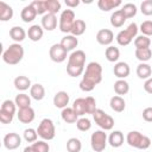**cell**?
I'll return each mask as SVG.
<instances>
[{"label": "cell", "instance_id": "obj_1", "mask_svg": "<svg viewBox=\"0 0 152 152\" xmlns=\"http://www.w3.org/2000/svg\"><path fill=\"white\" fill-rule=\"evenodd\" d=\"M102 81V66L97 62H90L86 66L83 78L80 82V89L82 91H91L96 84Z\"/></svg>", "mask_w": 152, "mask_h": 152}, {"label": "cell", "instance_id": "obj_2", "mask_svg": "<svg viewBox=\"0 0 152 152\" xmlns=\"http://www.w3.org/2000/svg\"><path fill=\"white\" fill-rule=\"evenodd\" d=\"M86 53L82 50H76L70 53L68 57L66 63V72L71 77L81 76L84 72V64H86Z\"/></svg>", "mask_w": 152, "mask_h": 152}, {"label": "cell", "instance_id": "obj_3", "mask_svg": "<svg viewBox=\"0 0 152 152\" xmlns=\"http://www.w3.org/2000/svg\"><path fill=\"white\" fill-rule=\"evenodd\" d=\"M24 57V48L19 43L11 44L2 53V61L6 64L15 65L18 64Z\"/></svg>", "mask_w": 152, "mask_h": 152}, {"label": "cell", "instance_id": "obj_4", "mask_svg": "<svg viewBox=\"0 0 152 152\" xmlns=\"http://www.w3.org/2000/svg\"><path fill=\"white\" fill-rule=\"evenodd\" d=\"M126 141L129 146L135 147L138 150H147L151 145V139L147 135H144L138 131L128 132L126 137Z\"/></svg>", "mask_w": 152, "mask_h": 152}, {"label": "cell", "instance_id": "obj_5", "mask_svg": "<svg viewBox=\"0 0 152 152\" xmlns=\"http://www.w3.org/2000/svg\"><path fill=\"white\" fill-rule=\"evenodd\" d=\"M138 30H139L138 25L135 23H131L127 26V28L120 31L116 34V42H118V44L121 45V46H127L133 40V38L135 39L137 33H138Z\"/></svg>", "mask_w": 152, "mask_h": 152}, {"label": "cell", "instance_id": "obj_6", "mask_svg": "<svg viewBox=\"0 0 152 152\" xmlns=\"http://www.w3.org/2000/svg\"><path fill=\"white\" fill-rule=\"evenodd\" d=\"M37 133L43 140H52L55 138V134H56L53 121L51 119H48V118L43 119L40 121V124L38 125Z\"/></svg>", "mask_w": 152, "mask_h": 152}, {"label": "cell", "instance_id": "obj_7", "mask_svg": "<svg viewBox=\"0 0 152 152\" xmlns=\"http://www.w3.org/2000/svg\"><path fill=\"white\" fill-rule=\"evenodd\" d=\"M93 119L95 124L102 128V131H110L114 126V119L107 113H104L102 109L97 108L96 112L93 114Z\"/></svg>", "mask_w": 152, "mask_h": 152}, {"label": "cell", "instance_id": "obj_8", "mask_svg": "<svg viewBox=\"0 0 152 152\" xmlns=\"http://www.w3.org/2000/svg\"><path fill=\"white\" fill-rule=\"evenodd\" d=\"M75 13L72 10H64L61 13L59 17V30L63 33H69L71 32L72 25L75 23Z\"/></svg>", "mask_w": 152, "mask_h": 152}, {"label": "cell", "instance_id": "obj_9", "mask_svg": "<svg viewBox=\"0 0 152 152\" xmlns=\"http://www.w3.org/2000/svg\"><path fill=\"white\" fill-rule=\"evenodd\" d=\"M90 145L95 152H102L107 146V134L104 131H95L90 137Z\"/></svg>", "mask_w": 152, "mask_h": 152}, {"label": "cell", "instance_id": "obj_10", "mask_svg": "<svg viewBox=\"0 0 152 152\" xmlns=\"http://www.w3.org/2000/svg\"><path fill=\"white\" fill-rule=\"evenodd\" d=\"M66 53H68V51L61 44H53L50 48V50H49L50 58L55 63H62V62H64L66 59Z\"/></svg>", "mask_w": 152, "mask_h": 152}, {"label": "cell", "instance_id": "obj_11", "mask_svg": "<svg viewBox=\"0 0 152 152\" xmlns=\"http://www.w3.org/2000/svg\"><path fill=\"white\" fill-rule=\"evenodd\" d=\"M21 145V138L18 133L11 132L4 137V146L7 150H15Z\"/></svg>", "mask_w": 152, "mask_h": 152}, {"label": "cell", "instance_id": "obj_12", "mask_svg": "<svg viewBox=\"0 0 152 152\" xmlns=\"http://www.w3.org/2000/svg\"><path fill=\"white\" fill-rule=\"evenodd\" d=\"M96 40L101 45H110L114 40V33L109 28H101L96 33Z\"/></svg>", "mask_w": 152, "mask_h": 152}, {"label": "cell", "instance_id": "obj_13", "mask_svg": "<svg viewBox=\"0 0 152 152\" xmlns=\"http://www.w3.org/2000/svg\"><path fill=\"white\" fill-rule=\"evenodd\" d=\"M17 116H18V120L23 124H30L34 120V110L32 107H27V108H23V109H19L18 113H17Z\"/></svg>", "mask_w": 152, "mask_h": 152}, {"label": "cell", "instance_id": "obj_14", "mask_svg": "<svg viewBox=\"0 0 152 152\" xmlns=\"http://www.w3.org/2000/svg\"><path fill=\"white\" fill-rule=\"evenodd\" d=\"M114 75L119 78V80H125V77H127L131 72V69H129V65L126 63V62H118L115 65H114Z\"/></svg>", "mask_w": 152, "mask_h": 152}, {"label": "cell", "instance_id": "obj_15", "mask_svg": "<svg viewBox=\"0 0 152 152\" xmlns=\"http://www.w3.org/2000/svg\"><path fill=\"white\" fill-rule=\"evenodd\" d=\"M69 100H70V96L66 91H57L53 96V104L55 107L57 108H62L64 109L68 104H69Z\"/></svg>", "mask_w": 152, "mask_h": 152}, {"label": "cell", "instance_id": "obj_16", "mask_svg": "<svg viewBox=\"0 0 152 152\" xmlns=\"http://www.w3.org/2000/svg\"><path fill=\"white\" fill-rule=\"evenodd\" d=\"M57 26V17L56 14L46 13L42 17V27L46 31H52Z\"/></svg>", "mask_w": 152, "mask_h": 152}, {"label": "cell", "instance_id": "obj_17", "mask_svg": "<svg viewBox=\"0 0 152 152\" xmlns=\"http://www.w3.org/2000/svg\"><path fill=\"white\" fill-rule=\"evenodd\" d=\"M66 51H71V50H74L75 48H77V45H78V39H77V37H75V36H72V34H66V36H64L63 38H62V40H61V43H59Z\"/></svg>", "mask_w": 152, "mask_h": 152}, {"label": "cell", "instance_id": "obj_18", "mask_svg": "<svg viewBox=\"0 0 152 152\" xmlns=\"http://www.w3.org/2000/svg\"><path fill=\"white\" fill-rule=\"evenodd\" d=\"M20 17H21V19H23L24 23H31V21H33V20L36 19L37 12H36V10L32 7V5L30 4V5L25 6V7L21 10Z\"/></svg>", "mask_w": 152, "mask_h": 152}, {"label": "cell", "instance_id": "obj_19", "mask_svg": "<svg viewBox=\"0 0 152 152\" xmlns=\"http://www.w3.org/2000/svg\"><path fill=\"white\" fill-rule=\"evenodd\" d=\"M44 34V28L40 25H32L31 27H28L27 31V36L32 42H38L42 39Z\"/></svg>", "mask_w": 152, "mask_h": 152}, {"label": "cell", "instance_id": "obj_20", "mask_svg": "<svg viewBox=\"0 0 152 152\" xmlns=\"http://www.w3.org/2000/svg\"><path fill=\"white\" fill-rule=\"evenodd\" d=\"M126 19L127 18L125 17L124 12L121 10H118L114 13H112V15H110V25L113 27H121L125 24Z\"/></svg>", "mask_w": 152, "mask_h": 152}, {"label": "cell", "instance_id": "obj_21", "mask_svg": "<svg viewBox=\"0 0 152 152\" xmlns=\"http://www.w3.org/2000/svg\"><path fill=\"white\" fill-rule=\"evenodd\" d=\"M61 116H62L63 121L66 124H75L78 120V115L74 112L72 108H69V107H65L64 109H62Z\"/></svg>", "mask_w": 152, "mask_h": 152}, {"label": "cell", "instance_id": "obj_22", "mask_svg": "<svg viewBox=\"0 0 152 152\" xmlns=\"http://www.w3.org/2000/svg\"><path fill=\"white\" fill-rule=\"evenodd\" d=\"M13 18V8L4 1H0V20L8 21Z\"/></svg>", "mask_w": 152, "mask_h": 152}, {"label": "cell", "instance_id": "obj_23", "mask_svg": "<svg viewBox=\"0 0 152 152\" xmlns=\"http://www.w3.org/2000/svg\"><path fill=\"white\" fill-rule=\"evenodd\" d=\"M26 32L25 30L21 27V26H13L11 30H10V37L15 42V43H20L25 39L26 37Z\"/></svg>", "mask_w": 152, "mask_h": 152}, {"label": "cell", "instance_id": "obj_24", "mask_svg": "<svg viewBox=\"0 0 152 152\" xmlns=\"http://www.w3.org/2000/svg\"><path fill=\"white\" fill-rule=\"evenodd\" d=\"M14 87H15V89H18V90H21V91H25V90H27L28 88H31L32 86H31V81H30V78L28 77H26V76H17L15 78H14Z\"/></svg>", "mask_w": 152, "mask_h": 152}, {"label": "cell", "instance_id": "obj_25", "mask_svg": "<svg viewBox=\"0 0 152 152\" xmlns=\"http://www.w3.org/2000/svg\"><path fill=\"white\" fill-rule=\"evenodd\" d=\"M109 106L110 108L114 110V112H118V113H121L125 110V107H126V103H125V100L119 96V95H115L110 99L109 101Z\"/></svg>", "mask_w": 152, "mask_h": 152}, {"label": "cell", "instance_id": "obj_26", "mask_svg": "<svg viewBox=\"0 0 152 152\" xmlns=\"http://www.w3.org/2000/svg\"><path fill=\"white\" fill-rule=\"evenodd\" d=\"M30 95L36 101H40L45 96V89L40 83H36L30 88Z\"/></svg>", "mask_w": 152, "mask_h": 152}, {"label": "cell", "instance_id": "obj_27", "mask_svg": "<svg viewBox=\"0 0 152 152\" xmlns=\"http://www.w3.org/2000/svg\"><path fill=\"white\" fill-rule=\"evenodd\" d=\"M108 142L112 147H120L124 144V134L120 131H114L108 137Z\"/></svg>", "mask_w": 152, "mask_h": 152}, {"label": "cell", "instance_id": "obj_28", "mask_svg": "<svg viewBox=\"0 0 152 152\" xmlns=\"http://www.w3.org/2000/svg\"><path fill=\"white\" fill-rule=\"evenodd\" d=\"M121 5V1L120 0H99L97 2V6L101 11H104V12H108L110 10H114L116 7H119Z\"/></svg>", "mask_w": 152, "mask_h": 152}, {"label": "cell", "instance_id": "obj_29", "mask_svg": "<svg viewBox=\"0 0 152 152\" xmlns=\"http://www.w3.org/2000/svg\"><path fill=\"white\" fill-rule=\"evenodd\" d=\"M152 74V69H151V65L147 64V63H140L138 66H137V75L139 78L141 80H148L150 76Z\"/></svg>", "mask_w": 152, "mask_h": 152}, {"label": "cell", "instance_id": "obj_30", "mask_svg": "<svg viewBox=\"0 0 152 152\" xmlns=\"http://www.w3.org/2000/svg\"><path fill=\"white\" fill-rule=\"evenodd\" d=\"M86 28H87V24L84 20L82 19H76L74 25H72V28H71V34L75 36V37H78V36H82L84 32H86Z\"/></svg>", "mask_w": 152, "mask_h": 152}, {"label": "cell", "instance_id": "obj_31", "mask_svg": "<svg viewBox=\"0 0 152 152\" xmlns=\"http://www.w3.org/2000/svg\"><path fill=\"white\" fill-rule=\"evenodd\" d=\"M14 102L17 104V107L19 109H23V108H27V107H31V99L27 94L25 93H21V94H18L14 99Z\"/></svg>", "mask_w": 152, "mask_h": 152}, {"label": "cell", "instance_id": "obj_32", "mask_svg": "<svg viewBox=\"0 0 152 152\" xmlns=\"http://www.w3.org/2000/svg\"><path fill=\"white\" fill-rule=\"evenodd\" d=\"M114 91L116 93V95L121 96V95H126L129 91V84L127 81L125 80H118L114 83Z\"/></svg>", "mask_w": 152, "mask_h": 152}, {"label": "cell", "instance_id": "obj_33", "mask_svg": "<svg viewBox=\"0 0 152 152\" xmlns=\"http://www.w3.org/2000/svg\"><path fill=\"white\" fill-rule=\"evenodd\" d=\"M104 56L108 62H118V59L120 57V50L116 46L109 45L104 51Z\"/></svg>", "mask_w": 152, "mask_h": 152}, {"label": "cell", "instance_id": "obj_34", "mask_svg": "<svg viewBox=\"0 0 152 152\" xmlns=\"http://www.w3.org/2000/svg\"><path fill=\"white\" fill-rule=\"evenodd\" d=\"M71 108L74 109V112H75L78 116H82V115L87 114V113H86V99H83V97L76 99V100L74 101Z\"/></svg>", "mask_w": 152, "mask_h": 152}, {"label": "cell", "instance_id": "obj_35", "mask_svg": "<svg viewBox=\"0 0 152 152\" xmlns=\"http://www.w3.org/2000/svg\"><path fill=\"white\" fill-rule=\"evenodd\" d=\"M150 45H151V39L147 36L140 34V36H137L134 39L135 49H147V48H150Z\"/></svg>", "mask_w": 152, "mask_h": 152}, {"label": "cell", "instance_id": "obj_36", "mask_svg": "<svg viewBox=\"0 0 152 152\" xmlns=\"http://www.w3.org/2000/svg\"><path fill=\"white\" fill-rule=\"evenodd\" d=\"M135 57L141 62V63H146L147 61L151 59L152 57V51L150 48L147 49H135Z\"/></svg>", "mask_w": 152, "mask_h": 152}, {"label": "cell", "instance_id": "obj_37", "mask_svg": "<svg viewBox=\"0 0 152 152\" xmlns=\"http://www.w3.org/2000/svg\"><path fill=\"white\" fill-rule=\"evenodd\" d=\"M46 13L57 14L61 11V2L58 0H45Z\"/></svg>", "mask_w": 152, "mask_h": 152}, {"label": "cell", "instance_id": "obj_38", "mask_svg": "<svg viewBox=\"0 0 152 152\" xmlns=\"http://www.w3.org/2000/svg\"><path fill=\"white\" fill-rule=\"evenodd\" d=\"M66 150L68 152H80L82 150V142L77 138H70L66 141Z\"/></svg>", "mask_w": 152, "mask_h": 152}, {"label": "cell", "instance_id": "obj_39", "mask_svg": "<svg viewBox=\"0 0 152 152\" xmlns=\"http://www.w3.org/2000/svg\"><path fill=\"white\" fill-rule=\"evenodd\" d=\"M121 11L124 12L125 17H126L127 19H129V18H133V17L137 14V6H135L134 4H132V2H127V4H125V5L122 6Z\"/></svg>", "mask_w": 152, "mask_h": 152}, {"label": "cell", "instance_id": "obj_40", "mask_svg": "<svg viewBox=\"0 0 152 152\" xmlns=\"http://www.w3.org/2000/svg\"><path fill=\"white\" fill-rule=\"evenodd\" d=\"M0 110H4V112H6V113H10V114L14 115V114H15V110H17V104H15V102L12 101V100H5V101L2 102V104H1Z\"/></svg>", "mask_w": 152, "mask_h": 152}, {"label": "cell", "instance_id": "obj_41", "mask_svg": "<svg viewBox=\"0 0 152 152\" xmlns=\"http://www.w3.org/2000/svg\"><path fill=\"white\" fill-rule=\"evenodd\" d=\"M96 101L93 96L86 97V113L87 114H94L96 112Z\"/></svg>", "mask_w": 152, "mask_h": 152}, {"label": "cell", "instance_id": "obj_42", "mask_svg": "<svg viewBox=\"0 0 152 152\" xmlns=\"http://www.w3.org/2000/svg\"><path fill=\"white\" fill-rule=\"evenodd\" d=\"M76 127L81 131V132H87L90 129L91 127V122L88 118H80L76 122Z\"/></svg>", "mask_w": 152, "mask_h": 152}, {"label": "cell", "instance_id": "obj_43", "mask_svg": "<svg viewBox=\"0 0 152 152\" xmlns=\"http://www.w3.org/2000/svg\"><path fill=\"white\" fill-rule=\"evenodd\" d=\"M31 146L34 150V152H49V150H50V146L45 140H38V141L33 142Z\"/></svg>", "mask_w": 152, "mask_h": 152}, {"label": "cell", "instance_id": "obj_44", "mask_svg": "<svg viewBox=\"0 0 152 152\" xmlns=\"http://www.w3.org/2000/svg\"><path fill=\"white\" fill-rule=\"evenodd\" d=\"M32 7L36 10L37 14H46V7H45V0H34L31 2Z\"/></svg>", "mask_w": 152, "mask_h": 152}, {"label": "cell", "instance_id": "obj_45", "mask_svg": "<svg viewBox=\"0 0 152 152\" xmlns=\"http://www.w3.org/2000/svg\"><path fill=\"white\" fill-rule=\"evenodd\" d=\"M37 138H38V133H37L36 129H33V128H26L24 131V139L27 142H36L37 141Z\"/></svg>", "mask_w": 152, "mask_h": 152}, {"label": "cell", "instance_id": "obj_46", "mask_svg": "<svg viewBox=\"0 0 152 152\" xmlns=\"http://www.w3.org/2000/svg\"><path fill=\"white\" fill-rule=\"evenodd\" d=\"M139 30L141 31V33L144 36H147V37L152 36V21L151 20L142 21L141 25H140V27H139Z\"/></svg>", "mask_w": 152, "mask_h": 152}, {"label": "cell", "instance_id": "obj_47", "mask_svg": "<svg viewBox=\"0 0 152 152\" xmlns=\"http://www.w3.org/2000/svg\"><path fill=\"white\" fill-rule=\"evenodd\" d=\"M140 11L144 15H152V0H145L140 5Z\"/></svg>", "mask_w": 152, "mask_h": 152}, {"label": "cell", "instance_id": "obj_48", "mask_svg": "<svg viewBox=\"0 0 152 152\" xmlns=\"http://www.w3.org/2000/svg\"><path fill=\"white\" fill-rule=\"evenodd\" d=\"M13 116H14V115H12V114H10V113H6V112H4V110H0V121H1L2 124H10V122H12Z\"/></svg>", "mask_w": 152, "mask_h": 152}, {"label": "cell", "instance_id": "obj_49", "mask_svg": "<svg viewBox=\"0 0 152 152\" xmlns=\"http://www.w3.org/2000/svg\"><path fill=\"white\" fill-rule=\"evenodd\" d=\"M142 119L147 122H152V107H147L142 110Z\"/></svg>", "mask_w": 152, "mask_h": 152}, {"label": "cell", "instance_id": "obj_50", "mask_svg": "<svg viewBox=\"0 0 152 152\" xmlns=\"http://www.w3.org/2000/svg\"><path fill=\"white\" fill-rule=\"evenodd\" d=\"M144 89H145L146 93L152 94V77H150L148 80L145 81V83H144Z\"/></svg>", "mask_w": 152, "mask_h": 152}, {"label": "cell", "instance_id": "obj_51", "mask_svg": "<svg viewBox=\"0 0 152 152\" xmlns=\"http://www.w3.org/2000/svg\"><path fill=\"white\" fill-rule=\"evenodd\" d=\"M64 4H65L68 7L74 8V7H77V6L80 5V1H78V0H65Z\"/></svg>", "mask_w": 152, "mask_h": 152}, {"label": "cell", "instance_id": "obj_52", "mask_svg": "<svg viewBox=\"0 0 152 152\" xmlns=\"http://www.w3.org/2000/svg\"><path fill=\"white\" fill-rule=\"evenodd\" d=\"M23 152H34V150L32 148V146H26Z\"/></svg>", "mask_w": 152, "mask_h": 152}]
</instances>
